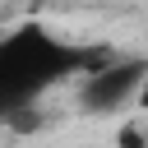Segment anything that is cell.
<instances>
[{
    "mask_svg": "<svg viewBox=\"0 0 148 148\" xmlns=\"http://www.w3.org/2000/svg\"><path fill=\"white\" fill-rule=\"evenodd\" d=\"M97 65V51L60 37L56 28L28 18L0 32V120L28 111L37 97H46L56 83L88 74Z\"/></svg>",
    "mask_w": 148,
    "mask_h": 148,
    "instance_id": "6da1fadb",
    "label": "cell"
},
{
    "mask_svg": "<svg viewBox=\"0 0 148 148\" xmlns=\"http://www.w3.org/2000/svg\"><path fill=\"white\" fill-rule=\"evenodd\" d=\"M139 74H143L139 60H125V65H92V69H88V83H83V102H88L92 111H116V106L139 88Z\"/></svg>",
    "mask_w": 148,
    "mask_h": 148,
    "instance_id": "7a4b0ae2",
    "label": "cell"
}]
</instances>
